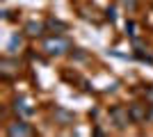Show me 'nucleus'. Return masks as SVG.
Here are the masks:
<instances>
[{"instance_id": "nucleus-8", "label": "nucleus", "mask_w": 153, "mask_h": 137, "mask_svg": "<svg viewBox=\"0 0 153 137\" xmlns=\"http://www.w3.org/2000/svg\"><path fill=\"white\" fill-rule=\"evenodd\" d=\"M0 66H2V76H5V78L14 73V64L9 62V59H2V64H0Z\"/></svg>"}, {"instance_id": "nucleus-9", "label": "nucleus", "mask_w": 153, "mask_h": 137, "mask_svg": "<svg viewBox=\"0 0 153 137\" xmlns=\"http://www.w3.org/2000/svg\"><path fill=\"white\" fill-rule=\"evenodd\" d=\"M16 46H21V37L19 34H14L12 39H9V53H16Z\"/></svg>"}, {"instance_id": "nucleus-5", "label": "nucleus", "mask_w": 153, "mask_h": 137, "mask_svg": "<svg viewBox=\"0 0 153 137\" xmlns=\"http://www.w3.org/2000/svg\"><path fill=\"white\" fill-rule=\"evenodd\" d=\"M25 32L30 34V37H37V34L44 32V23H34V21H32V23L25 25Z\"/></svg>"}, {"instance_id": "nucleus-11", "label": "nucleus", "mask_w": 153, "mask_h": 137, "mask_svg": "<svg viewBox=\"0 0 153 137\" xmlns=\"http://www.w3.org/2000/svg\"><path fill=\"white\" fill-rule=\"evenodd\" d=\"M146 98H149V101L153 103V89H149V91H146Z\"/></svg>"}, {"instance_id": "nucleus-10", "label": "nucleus", "mask_w": 153, "mask_h": 137, "mask_svg": "<svg viewBox=\"0 0 153 137\" xmlns=\"http://www.w3.org/2000/svg\"><path fill=\"white\" fill-rule=\"evenodd\" d=\"M126 7H130V9H135V0H121Z\"/></svg>"}, {"instance_id": "nucleus-6", "label": "nucleus", "mask_w": 153, "mask_h": 137, "mask_svg": "<svg viewBox=\"0 0 153 137\" xmlns=\"http://www.w3.org/2000/svg\"><path fill=\"white\" fill-rule=\"evenodd\" d=\"M14 107H16V112H21V114H32V107L27 105V101H23V98H21V101H16V105H14Z\"/></svg>"}, {"instance_id": "nucleus-4", "label": "nucleus", "mask_w": 153, "mask_h": 137, "mask_svg": "<svg viewBox=\"0 0 153 137\" xmlns=\"http://www.w3.org/2000/svg\"><path fill=\"white\" fill-rule=\"evenodd\" d=\"M128 112H130V119H133V121H144V119H146V110H144L142 105H130Z\"/></svg>"}, {"instance_id": "nucleus-12", "label": "nucleus", "mask_w": 153, "mask_h": 137, "mask_svg": "<svg viewBox=\"0 0 153 137\" xmlns=\"http://www.w3.org/2000/svg\"><path fill=\"white\" fill-rule=\"evenodd\" d=\"M149 117H151V119H153V110H151V112H149Z\"/></svg>"}, {"instance_id": "nucleus-1", "label": "nucleus", "mask_w": 153, "mask_h": 137, "mask_svg": "<svg viewBox=\"0 0 153 137\" xmlns=\"http://www.w3.org/2000/svg\"><path fill=\"white\" fill-rule=\"evenodd\" d=\"M71 48V44L66 39H62V37H51V39H46L44 44V50L48 53V55H62V53H66Z\"/></svg>"}, {"instance_id": "nucleus-3", "label": "nucleus", "mask_w": 153, "mask_h": 137, "mask_svg": "<svg viewBox=\"0 0 153 137\" xmlns=\"http://www.w3.org/2000/svg\"><path fill=\"white\" fill-rule=\"evenodd\" d=\"M9 135H32V128L30 126H25L23 121H16L14 126H9Z\"/></svg>"}, {"instance_id": "nucleus-7", "label": "nucleus", "mask_w": 153, "mask_h": 137, "mask_svg": "<svg viewBox=\"0 0 153 137\" xmlns=\"http://www.w3.org/2000/svg\"><path fill=\"white\" fill-rule=\"evenodd\" d=\"M55 117H57L62 124H71V121H73V114L66 112V110H55Z\"/></svg>"}, {"instance_id": "nucleus-2", "label": "nucleus", "mask_w": 153, "mask_h": 137, "mask_svg": "<svg viewBox=\"0 0 153 137\" xmlns=\"http://www.w3.org/2000/svg\"><path fill=\"white\" fill-rule=\"evenodd\" d=\"M110 117H112V121L117 124V128H126L133 119H130V112L126 110V107H121V105H117V107H112L110 110Z\"/></svg>"}]
</instances>
